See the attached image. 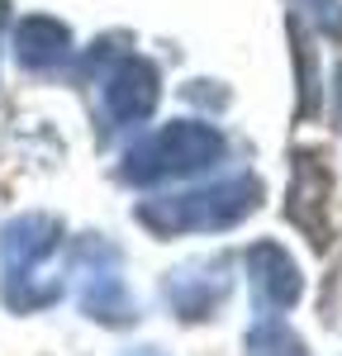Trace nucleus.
<instances>
[{"label": "nucleus", "instance_id": "1", "mask_svg": "<svg viewBox=\"0 0 342 356\" xmlns=\"http://www.w3.org/2000/svg\"><path fill=\"white\" fill-rule=\"evenodd\" d=\"M214 152H224V138L200 129V124H171L157 138H147L138 152L129 157L124 176L129 181H157V176H176V171H195Z\"/></svg>", "mask_w": 342, "mask_h": 356}, {"label": "nucleus", "instance_id": "2", "mask_svg": "<svg viewBox=\"0 0 342 356\" xmlns=\"http://www.w3.org/2000/svg\"><path fill=\"white\" fill-rule=\"evenodd\" d=\"M105 105H110V114L119 124L142 119V114L157 105V72L147 62H138V57L119 62V72L105 81Z\"/></svg>", "mask_w": 342, "mask_h": 356}, {"label": "nucleus", "instance_id": "3", "mask_svg": "<svg viewBox=\"0 0 342 356\" xmlns=\"http://www.w3.org/2000/svg\"><path fill=\"white\" fill-rule=\"evenodd\" d=\"M15 43H19V62H24V67H33V72H48V67H57L62 57L72 53V33L57 24V19H48V15L24 19Z\"/></svg>", "mask_w": 342, "mask_h": 356}, {"label": "nucleus", "instance_id": "4", "mask_svg": "<svg viewBox=\"0 0 342 356\" xmlns=\"http://www.w3.org/2000/svg\"><path fill=\"white\" fill-rule=\"evenodd\" d=\"M0 24H5V0H0Z\"/></svg>", "mask_w": 342, "mask_h": 356}]
</instances>
